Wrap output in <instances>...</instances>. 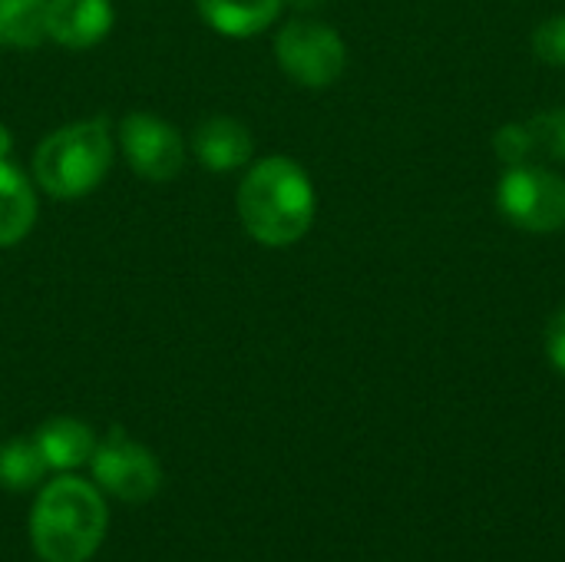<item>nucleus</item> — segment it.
Returning <instances> with one entry per match:
<instances>
[{
    "label": "nucleus",
    "mask_w": 565,
    "mask_h": 562,
    "mask_svg": "<svg viewBox=\"0 0 565 562\" xmlns=\"http://www.w3.org/2000/svg\"><path fill=\"white\" fill-rule=\"evenodd\" d=\"M195 7L202 20L222 36L245 40L268 30L285 3L281 0H195Z\"/></svg>",
    "instance_id": "nucleus-11"
},
{
    "label": "nucleus",
    "mask_w": 565,
    "mask_h": 562,
    "mask_svg": "<svg viewBox=\"0 0 565 562\" xmlns=\"http://www.w3.org/2000/svg\"><path fill=\"white\" fill-rule=\"evenodd\" d=\"M543 344H546V358L550 364L565 378V305L550 318L546 325V335H543Z\"/></svg>",
    "instance_id": "nucleus-18"
},
{
    "label": "nucleus",
    "mask_w": 565,
    "mask_h": 562,
    "mask_svg": "<svg viewBox=\"0 0 565 562\" xmlns=\"http://www.w3.org/2000/svg\"><path fill=\"white\" fill-rule=\"evenodd\" d=\"M50 474L33 437H10L0 444V487L10 494H23L43 484Z\"/></svg>",
    "instance_id": "nucleus-13"
},
{
    "label": "nucleus",
    "mask_w": 565,
    "mask_h": 562,
    "mask_svg": "<svg viewBox=\"0 0 565 562\" xmlns=\"http://www.w3.org/2000/svg\"><path fill=\"white\" fill-rule=\"evenodd\" d=\"M530 126L536 132V149L553 162H565V106H553L533 116Z\"/></svg>",
    "instance_id": "nucleus-16"
},
{
    "label": "nucleus",
    "mask_w": 565,
    "mask_h": 562,
    "mask_svg": "<svg viewBox=\"0 0 565 562\" xmlns=\"http://www.w3.org/2000/svg\"><path fill=\"white\" fill-rule=\"evenodd\" d=\"M192 152L209 172H235L252 162L255 139L245 123L232 116H209L192 132Z\"/></svg>",
    "instance_id": "nucleus-9"
},
{
    "label": "nucleus",
    "mask_w": 565,
    "mask_h": 562,
    "mask_svg": "<svg viewBox=\"0 0 565 562\" xmlns=\"http://www.w3.org/2000/svg\"><path fill=\"white\" fill-rule=\"evenodd\" d=\"M113 20V0H50L46 36L66 50H86L109 36Z\"/></svg>",
    "instance_id": "nucleus-8"
},
{
    "label": "nucleus",
    "mask_w": 565,
    "mask_h": 562,
    "mask_svg": "<svg viewBox=\"0 0 565 562\" xmlns=\"http://www.w3.org/2000/svg\"><path fill=\"white\" fill-rule=\"evenodd\" d=\"M113 166V132L103 116L66 123L33 152V179L53 199H83Z\"/></svg>",
    "instance_id": "nucleus-3"
},
{
    "label": "nucleus",
    "mask_w": 565,
    "mask_h": 562,
    "mask_svg": "<svg viewBox=\"0 0 565 562\" xmlns=\"http://www.w3.org/2000/svg\"><path fill=\"white\" fill-rule=\"evenodd\" d=\"M30 547L43 562H89L109 530L106 494L76 474H56L40 487L30 520Z\"/></svg>",
    "instance_id": "nucleus-2"
},
{
    "label": "nucleus",
    "mask_w": 565,
    "mask_h": 562,
    "mask_svg": "<svg viewBox=\"0 0 565 562\" xmlns=\"http://www.w3.org/2000/svg\"><path fill=\"white\" fill-rule=\"evenodd\" d=\"M36 222V192L30 179L13 166L0 162V248L20 245Z\"/></svg>",
    "instance_id": "nucleus-12"
},
{
    "label": "nucleus",
    "mask_w": 565,
    "mask_h": 562,
    "mask_svg": "<svg viewBox=\"0 0 565 562\" xmlns=\"http://www.w3.org/2000/svg\"><path fill=\"white\" fill-rule=\"evenodd\" d=\"M281 3H288V7H295V10H301V13H308V10H318V7H324L328 0H281Z\"/></svg>",
    "instance_id": "nucleus-20"
},
{
    "label": "nucleus",
    "mask_w": 565,
    "mask_h": 562,
    "mask_svg": "<svg viewBox=\"0 0 565 562\" xmlns=\"http://www.w3.org/2000/svg\"><path fill=\"white\" fill-rule=\"evenodd\" d=\"M533 53L550 66H565V13L543 20L533 30Z\"/></svg>",
    "instance_id": "nucleus-17"
},
{
    "label": "nucleus",
    "mask_w": 565,
    "mask_h": 562,
    "mask_svg": "<svg viewBox=\"0 0 565 562\" xmlns=\"http://www.w3.org/2000/svg\"><path fill=\"white\" fill-rule=\"evenodd\" d=\"M89 470L93 484L119 503H149L162 490V464L122 427H113L96 444Z\"/></svg>",
    "instance_id": "nucleus-6"
},
{
    "label": "nucleus",
    "mask_w": 565,
    "mask_h": 562,
    "mask_svg": "<svg viewBox=\"0 0 565 562\" xmlns=\"http://www.w3.org/2000/svg\"><path fill=\"white\" fill-rule=\"evenodd\" d=\"M0 43H3V36H0Z\"/></svg>",
    "instance_id": "nucleus-21"
},
{
    "label": "nucleus",
    "mask_w": 565,
    "mask_h": 562,
    "mask_svg": "<svg viewBox=\"0 0 565 562\" xmlns=\"http://www.w3.org/2000/svg\"><path fill=\"white\" fill-rule=\"evenodd\" d=\"M497 209L523 232H559L565 229V179L536 162L510 166L497 185Z\"/></svg>",
    "instance_id": "nucleus-5"
},
{
    "label": "nucleus",
    "mask_w": 565,
    "mask_h": 562,
    "mask_svg": "<svg viewBox=\"0 0 565 562\" xmlns=\"http://www.w3.org/2000/svg\"><path fill=\"white\" fill-rule=\"evenodd\" d=\"M33 441H36V447H40V454L53 474H76L79 467H86L93 460V450L99 444L93 427L76 421V417L43 421L36 427Z\"/></svg>",
    "instance_id": "nucleus-10"
},
{
    "label": "nucleus",
    "mask_w": 565,
    "mask_h": 562,
    "mask_svg": "<svg viewBox=\"0 0 565 562\" xmlns=\"http://www.w3.org/2000/svg\"><path fill=\"white\" fill-rule=\"evenodd\" d=\"M493 152H497V159L507 169L510 166L533 162L540 156V149H536V132H533L530 119L526 123H507V126H500L497 136H493Z\"/></svg>",
    "instance_id": "nucleus-15"
},
{
    "label": "nucleus",
    "mask_w": 565,
    "mask_h": 562,
    "mask_svg": "<svg viewBox=\"0 0 565 562\" xmlns=\"http://www.w3.org/2000/svg\"><path fill=\"white\" fill-rule=\"evenodd\" d=\"M235 205L245 232L265 248H288L301 242L318 212L311 176L291 156H265L252 162Z\"/></svg>",
    "instance_id": "nucleus-1"
},
{
    "label": "nucleus",
    "mask_w": 565,
    "mask_h": 562,
    "mask_svg": "<svg viewBox=\"0 0 565 562\" xmlns=\"http://www.w3.org/2000/svg\"><path fill=\"white\" fill-rule=\"evenodd\" d=\"M119 149L129 169L149 182H172L185 166V142L182 132L152 116V113H129L119 123Z\"/></svg>",
    "instance_id": "nucleus-7"
},
{
    "label": "nucleus",
    "mask_w": 565,
    "mask_h": 562,
    "mask_svg": "<svg viewBox=\"0 0 565 562\" xmlns=\"http://www.w3.org/2000/svg\"><path fill=\"white\" fill-rule=\"evenodd\" d=\"M10 152H13V136H10V129L0 123V162H10Z\"/></svg>",
    "instance_id": "nucleus-19"
},
{
    "label": "nucleus",
    "mask_w": 565,
    "mask_h": 562,
    "mask_svg": "<svg viewBox=\"0 0 565 562\" xmlns=\"http://www.w3.org/2000/svg\"><path fill=\"white\" fill-rule=\"evenodd\" d=\"M275 56L285 76H291L298 86L324 89L341 79L348 66V46L341 33L331 23L298 17L288 20L275 36Z\"/></svg>",
    "instance_id": "nucleus-4"
},
{
    "label": "nucleus",
    "mask_w": 565,
    "mask_h": 562,
    "mask_svg": "<svg viewBox=\"0 0 565 562\" xmlns=\"http://www.w3.org/2000/svg\"><path fill=\"white\" fill-rule=\"evenodd\" d=\"M50 0H0V36L7 46L36 50L46 36Z\"/></svg>",
    "instance_id": "nucleus-14"
}]
</instances>
